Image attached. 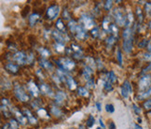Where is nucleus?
Here are the masks:
<instances>
[{
    "label": "nucleus",
    "instance_id": "1",
    "mask_svg": "<svg viewBox=\"0 0 151 129\" xmlns=\"http://www.w3.org/2000/svg\"><path fill=\"white\" fill-rule=\"evenodd\" d=\"M113 14L115 17V21L119 26L126 25L127 23V16L124 14V12L121 9H115L113 11Z\"/></svg>",
    "mask_w": 151,
    "mask_h": 129
},
{
    "label": "nucleus",
    "instance_id": "2",
    "mask_svg": "<svg viewBox=\"0 0 151 129\" xmlns=\"http://www.w3.org/2000/svg\"><path fill=\"white\" fill-rule=\"evenodd\" d=\"M151 87V75H145L139 80V89L142 92L148 90Z\"/></svg>",
    "mask_w": 151,
    "mask_h": 129
},
{
    "label": "nucleus",
    "instance_id": "3",
    "mask_svg": "<svg viewBox=\"0 0 151 129\" xmlns=\"http://www.w3.org/2000/svg\"><path fill=\"white\" fill-rule=\"evenodd\" d=\"M14 92H15V96L16 97L19 99V100L22 102H26L29 100V96L25 93V91L22 89V87L20 86L19 84H16L14 86Z\"/></svg>",
    "mask_w": 151,
    "mask_h": 129
},
{
    "label": "nucleus",
    "instance_id": "4",
    "mask_svg": "<svg viewBox=\"0 0 151 129\" xmlns=\"http://www.w3.org/2000/svg\"><path fill=\"white\" fill-rule=\"evenodd\" d=\"M58 64H59V66L62 67V69L67 70V71H70V70H72L76 66V64L74 63V61L68 59V58H62V59L58 62Z\"/></svg>",
    "mask_w": 151,
    "mask_h": 129
},
{
    "label": "nucleus",
    "instance_id": "5",
    "mask_svg": "<svg viewBox=\"0 0 151 129\" xmlns=\"http://www.w3.org/2000/svg\"><path fill=\"white\" fill-rule=\"evenodd\" d=\"M13 60L20 64H24L28 63V54L24 51H18L13 55Z\"/></svg>",
    "mask_w": 151,
    "mask_h": 129
},
{
    "label": "nucleus",
    "instance_id": "6",
    "mask_svg": "<svg viewBox=\"0 0 151 129\" xmlns=\"http://www.w3.org/2000/svg\"><path fill=\"white\" fill-rule=\"evenodd\" d=\"M59 12H60L59 6H57V5L50 6V7L47 9V17H48V19H50V20L55 19L56 17L59 15Z\"/></svg>",
    "mask_w": 151,
    "mask_h": 129
},
{
    "label": "nucleus",
    "instance_id": "7",
    "mask_svg": "<svg viewBox=\"0 0 151 129\" xmlns=\"http://www.w3.org/2000/svg\"><path fill=\"white\" fill-rule=\"evenodd\" d=\"M81 22H83L84 28H86V29H90V28H92L94 26L93 20H92V18H91V17L87 14L81 15Z\"/></svg>",
    "mask_w": 151,
    "mask_h": 129
},
{
    "label": "nucleus",
    "instance_id": "8",
    "mask_svg": "<svg viewBox=\"0 0 151 129\" xmlns=\"http://www.w3.org/2000/svg\"><path fill=\"white\" fill-rule=\"evenodd\" d=\"M9 102L8 99L6 98H3L2 99V104H1V110L4 114V116L6 118H8V117L10 116V113H11V109L9 108Z\"/></svg>",
    "mask_w": 151,
    "mask_h": 129
},
{
    "label": "nucleus",
    "instance_id": "9",
    "mask_svg": "<svg viewBox=\"0 0 151 129\" xmlns=\"http://www.w3.org/2000/svg\"><path fill=\"white\" fill-rule=\"evenodd\" d=\"M71 51H72V54L75 58H77V59H81V58H83V51L79 46L76 45V44H72Z\"/></svg>",
    "mask_w": 151,
    "mask_h": 129
},
{
    "label": "nucleus",
    "instance_id": "10",
    "mask_svg": "<svg viewBox=\"0 0 151 129\" xmlns=\"http://www.w3.org/2000/svg\"><path fill=\"white\" fill-rule=\"evenodd\" d=\"M74 35L76 36L78 39H85L87 38V34H86V30L85 28L82 25H78L77 29L74 33Z\"/></svg>",
    "mask_w": 151,
    "mask_h": 129
},
{
    "label": "nucleus",
    "instance_id": "11",
    "mask_svg": "<svg viewBox=\"0 0 151 129\" xmlns=\"http://www.w3.org/2000/svg\"><path fill=\"white\" fill-rule=\"evenodd\" d=\"M65 34H63V33L58 31V30H54L53 32H52V37L56 39L57 43H61V44H63L65 41Z\"/></svg>",
    "mask_w": 151,
    "mask_h": 129
},
{
    "label": "nucleus",
    "instance_id": "12",
    "mask_svg": "<svg viewBox=\"0 0 151 129\" xmlns=\"http://www.w3.org/2000/svg\"><path fill=\"white\" fill-rule=\"evenodd\" d=\"M123 50L128 52V54H130V52L132 51V38H130V39H124V41H123Z\"/></svg>",
    "mask_w": 151,
    "mask_h": 129
},
{
    "label": "nucleus",
    "instance_id": "13",
    "mask_svg": "<svg viewBox=\"0 0 151 129\" xmlns=\"http://www.w3.org/2000/svg\"><path fill=\"white\" fill-rule=\"evenodd\" d=\"M15 115H16L17 120H18V122H20L21 125H25V124H26V122L28 121L27 118L25 117V115H24V114H22V113L21 112V111H19V110H16V111H15Z\"/></svg>",
    "mask_w": 151,
    "mask_h": 129
},
{
    "label": "nucleus",
    "instance_id": "14",
    "mask_svg": "<svg viewBox=\"0 0 151 129\" xmlns=\"http://www.w3.org/2000/svg\"><path fill=\"white\" fill-rule=\"evenodd\" d=\"M28 89L35 96H37L38 93H39V89L38 87L37 86V84L34 83V81H31L30 83L28 84Z\"/></svg>",
    "mask_w": 151,
    "mask_h": 129
},
{
    "label": "nucleus",
    "instance_id": "15",
    "mask_svg": "<svg viewBox=\"0 0 151 129\" xmlns=\"http://www.w3.org/2000/svg\"><path fill=\"white\" fill-rule=\"evenodd\" d=\"M24 113L25 114V117L27 118L28 122H30V124H32V125L37 124V119L33 116V114L31 113V111H30V110L25 109H24Z\"/></svg>",
    "mask_w": 151,
    "mask_h": 129
},
{
    "label": "nucleus",
    "instance_id": "16",
    "mask_svg": "<svg viewBox=\"0 0 151 129\" xmlns=\"http://www.w3.org/2000/svg\"><path fill=\"white\" fill-rule=\"evenodd\" d=\"M5 67H6V69L8 70V71H9L10 73H12V74H16L17 72H18V70H19L18 66H16V64H14L12 63L7 64L5 66Z\"/></svg>",
    "mask_w": 151,
    "mask_h": 129
},
{
    "label": "nucleus",
    "instance_id": "17",
    "mask_svg": "<svg viewBox=\"0 0 151 129\" xmlns=\"http://www.w3.org/2000/svg\"><path fill=\"white\" fill-rule=\"evenodd\" d=\"M66 83L70 90H75L77 88V83H76V80L72 77H70V76H68L66 78Z\"/></svg>",
    "mask_w": 151,
    "mask_h": 129
},
{
    "label": "nucleus",
    "instance_id": "18",
    "mask_svg": "<svg viewBox=\"0 0 151 129\" xmlns=\"http://www.w3.org/2000/svg\"><path fill=\"white\" fill-rule=\"evenodd\" d=\"M150 96H151V87L149 88L148 90H147V91L142 92V93H139V95L137 96V98L139 99V100H144V99L148 98Z\"/></svg>",
    "mask_w": 151,
    "mask_h": 129
},
{
    "label": "nucleus",
    "instance_id": "19",
    "mask_svg": "<svg viewBox=\"0 0 151 129\" xmlns=\"http://www.w3.org/2000/svg\"><path fill=\"white\" fill-rule=\"evenodd\" d=\"M56 28L58 29V31H60L63 34H66V29L65 27V25L62 21V19H58L56 22Z\"/></svg>",
    "mask_w": 151,
    "mask_h": 129
},
{
    "label": "nucleus",
    "instance_id": "20",
    "mask_svg": "<svg viewBox=\"0 0 151 129\" xmlns=\"http://www.w3.org/2000/svg\"><path fill=\"white\" fill-rule=\"evenodd\" d=\"M91 74H92V69L91 67H90L89 66H87L84 70H83V76H84V78L87 80H91Z\"/></svg>",
    "mask_w": 151,
    "mask_h": 129
},
{
    "label": "nucleus",
    "instance_id": "21",
    "mask_svg": "<svg viewBox=\"0 0 151 129\" xmlns=\"http://www.w3.org/2000/svg\"><path fill=\"white\" fill-rule=\"evenodd\" d=\"M38 20H39V15L37 13H32L30 17H29V23H30L31 26H34Z\"/></svg>",
    "mask_w": 151,
    "mask_h": 129
},
{
    "label": "nucleus",
    "instance_id": "22",
    "mask_svg": "<svg viewBox=\"0 0 151 129\" xmlns=\"http://www.w3.org/2000/svg\"><path fill=\"white\" fill-rule=\"evenodd\" d=\"M65 98V93L63 92H57V93L55 95V99H56V102L58 104L62 103Z\"/></svg>",
    "mask_w": 151,
    "mask_h": 129
},
{
    "label": "nucleus",
    "instance_id": "23",
    "mask_svg": "<svg viewBox=\"0 0 151 129\" xmlns=\"http://www.w3.org/2000/svg\"><path fill=\"white\" fill-rule=\"evenodd\" d=\"M39 64H40V66H41V67H42L43 68H45V69H52V64H51V63H50V62L47 61V60H45V59H40Z\"/></svg>",
    "mask_w": 151,
    "mask_h": 129
},
{
    "label": "nucleus",
    "instance_id": "24",
    "mask_svg": "<svg viewBox=\"0 0 151 129\" xmlns=\"http://www.w3.org/2000/svg\"><path fill=\"white\" fill-rule=\"evenodd\" d=\"M40 91L45 95H51V90L49 85L47 84H41L40 85Z\"/></svg>",
    "mask_w": 151,
    "mask_h": 129
},
{
    "label": "nucleus",
    "instance_id": "25",
    "mask_svg": "<svg viewBox=\"0 0 151 129\" xmlns=\"http://www.w3.org/2000/svg\"><path fill=\"white\" fill-rule=\"evenodd\" d=\"M110 20L107 18V17H106V18H104L103 20V28L104 30L106 32H109V29H110Z\"/></svg>",
    "mask_w": 151,
    "mask_h": 129
},
{
    "label": "nucleus",
    "instance_id": "26",
    "mask_svg": "<svg viewBox=\"0 0 151 129\" xmlns=\"http://www.w3.org/2000/svg\"><path fill=\"white\" fill-rule=\"evenodd\" d=\"M78 22H76L75 20H70L69 21V22H68V27H69V29H70V31L74 34L75 33V31H76V29H77V27H78Z\"/></svg>",
    "mask_w": 151,
    "mask_h": 129
},
{
    "label": "nucleus",
    "instance_id": "27",
    "mask_svg": "<svg viewBox=\"0 0 151 129\" xmlns=\"http://www.w3.org/2000/svg\"><path fill=\"white\" fill-rule=\"evenodd\" d=\"M109 32L112 33L113 36L116 38H118V35H119V29L117 27V25H114V23H111V25H110V29H109Z\"/></svg>",
    "mask_w": 151,
    "mask_h": 129
},
{
    "label": "nucleus",
    "instance_id": "28",
    "mask_svg": "<svg viewBox=\"0 0 151 129\" xmlns=\"http://www.w3.org/2000/svg\"><path fill=\"white\" fill-rule=\"evenodd\" d=\"M122 37L124 39H130V38H132V29L131 28H126L125 30L123 31L122 33Z\"/></svg>",
    "mask_w": 151,
    "mask_h": 129
},
{
    "label": "nucleus",
    "instance_id": "29",
    "mask_svg": "<svg viewBox=\"0 0 151 129\" xmlns=\"http://www.w3.org/2000/svg\"><path fill=\"white\" fill-rule=\"evenodd\" d=\"M136 14H137V16H138L139 22L142 23L143 21H144V15H143V10L141 9V8H139V7L136 8Z\"/></svg>",
    "mask_w": 151,
    "mask_h": 129
},
{
    "label": "nucleus",
    "instance_id": "30",
    "mask_svg": "<svg viewBox=\"0 0 151 129\" xmlns=\"http://www.w3.org/2000/svg\"><path fill=\"white\" fill-rule=\"evenodd\" d=\"M50 111H51V113L53 114V115H55L56 117H60L62 115L61 109L59 108H57V107H52L51 109H50Z\"/></svg>",
    "mask_w": 151,
    "mask_h": 129
},
{
    "label": "nucleus",
    "instance_id": "31",
    "mask_svg": "<svg viewBox=\"0 0 151 129\" xmlns=\"http://www.w3.org/2000/svg\"><path fill=\"white\" fill-rule=\"evenodd\" d=\"M78 95L86 97V96H89V92H88V90L86 89V88H84V87H79L78 88Z\"/></svg>",
    "mask_w": 151,
    "mask_h": 129
},
{
    "label": "nucleus",
    "instance_id": "32",
    "mask_svg": "<svg viewBox=\"0 0 151 129\" xmlns=\"http://www.w3.org/2000/svg\"><path fill=\"white\" fill-rule=\"evenodd\" d=\"M129 90L127 89V87L123 84L122 87H121V96H122L124 98H127L128 96H129Z\"/></svg>",
    "mask_w": 151,
    "mask_h": 129
},
{
    "label": "nucleus",
    "instance_id": "33",
    "mask_svg": "<svg viewBox=\"0 0 151 129\" xmlns=\"http://www.w3.org/2000/svg\"><path fill=\"white\" fill-rule=\"evenodd\" d=\"M94 122H95L94 117L92 116V115H90L88 120H87V126H88V127H91L92 125H94Z\"/></svg>",
    "mask_w": 151,
    "mask_h": 129
},
{
    "label": "nucleus",
    "instance_id": "34",
    "mask_svg": "<svg viewBox=\"0 0 151 129\" xmlns=\"http://www.w3.org/2000/svg\"><path fill=\"white\" fill-rule=\"evenodd\" d=\"M9 125V129H18V127H19L18 122H17L16 120H14V119L11 120Z\"/></svg>",
    "mask_w": 151,
    "mask_h": 129
},
{
    "label": "nucleus",
    "instance_id": "35",
    "mask_svg": "<svg viewBox=\"0 0 151 129\" xmlns=\"http://www.w3.org/2000/svg\"><path fill=\"white\" fill-rule=\"evenodd\" d=\"M116 42V38L114 36H110L109 38H107L106 39V43L108 47H111L114 43Z\"/></svg>",
    "mask_w": 151,
    "mask_h": 129
},
{
    "label": "nucleus",
    "instance_id": "36",
    "mask_svg": "<svg viewBox=\"0 0 151 129\" xmlns=\"http://www.w3.org/2000/svg\"><path fill=\"white\" fill-rule=\"evenodd\" d=\"M108 80L111 81V83H115L117 80V77H116V75L113 71H110L108 73Z\"/></svg>",
    "mask_w": 151,
    "mask_h": 129
},
{
    "label": "nucleus",
    "instance_id": "37",
    "mask_svg": "<svg viewBox=\"0 0 151 129\" xmlns=\"http://www.w3.org/2000/svg\"><path fill=\"white\" fill-rule=\"evenodd\" d=\"M91 36L93 37V38H97L98 36H99V28L95 26L94 28L91 29Z\"/></svg>",
    "mask_w": 151,
    "mask_h": 129
},
{
    "label": "nucleus",
    "instance_id": "38",
    "mask_svg": "<svg viewBox=\"0 0 151 129\" xmlns=\"http://www.w3.org/2000/svg\"><path fill=\"white\" fill-rule=\"evenodd\" d=\"M104 89H106V91H112L113 90V87H112V83L111 81H106L104 83Z\"/></svg>",
    "mask_w": 151,
    "mask_h": 129
},
{
    "label": "nucleus",
    "instance_id": "39",
    "mask_svg": "<svg viewBox=\"0 0 151 129\" xmlns=\"http://www.w3.org/2000/svg\"><path fill=\"white\" fill-rule=\"evenodd\" d=\"M145 10L148 15H151V2H147L145 5Z\"/></svg>",
    "mask_w": 151,
    "mask_h": 129
},
{
    "label": "nucleus",
    "instance_id": "40",
    "mask_svg": "<svg viewBox=\"0 0 151 129\" xmlns=\"http://www.w3.org/2000/svg\"><path fill=\"white\" fill-rule=\"evenodd\" d=\"M63 17L65 20H70V18H71L70 13H69V11L66 9H63Z\"/></svg>",
    "mask_w": 151,
    "mask_h": 129
},
{
    "label": "nucleus",
    "instance_id": "41",
    "mask_svg": "<svg viewBox=\"0 0 151 129\" xmlns=\"http://www.w3.org/2000/svg\"><path fill=\"white\" fill-rule=\"evenodd\" d=\"M112 5H113V1H112V0H108V1H106V3H104V9H106V10L111 9Z\"/></svg>",
    "mask_w": 151,
    "mask_h": 129
},
{
    "label": "nucleus",
    "instance_id": "42",
    "mask_svg": "<svg viewBox=\"0 0 151 129\" xmlns=\"http://www.w3.org/2000/svg\"><path fill=\"white\" fill-rule=\"evenodd\" d=\"M39 51H40V54H41V55L44 56V57H48V56H50V51H49L47 49H45V48L40 49Z\"/></svg>",
    "mask_w": 151,
    "mask_h": 129
},
{
    "label": "nucleus",
    "instance_id": "43",
    "mask_svg": "<svg viewBox=\"0 0 151 129\" xmlns=\"http://www.w3.org/2000/svg\"><path fill=\"white\" fill-rule=\"evenodd\" d=\"M106 110L107 111V112L109 113H113L114 111H115V108L112 104H107L106 106Z\"/></svg>",
    "mask_w": 151,
    "mask_h": 129
},
{
    "label": "nucleus",
    "instance_id": "44",
    "mask_svg": "<svg viewBox=\"0 0 151 129\" xmlns=\"http://www.w3.org/2000/svg\"><path fill=\"white\" fill-rule=\"evenodd\" d=\"M55 49L58 51H65V46H63V44H61V43H57L54 45Z\"/></svg>",
    "mask_w": 151,
    "mask_h": 129
},
{
    "label": "nucleus",
    "instance_id": "45",
    "mask_svg": "<svg viewBox=\"0 0 151 129\" xmlns=\"http://www.w3.org/2000/svg\"><path fill=\"white\" fill-rule=\"evenodd\" d=\"M118 61H119V66H120V67L122 66V54H121L120 50L118 51Z\"/></svg>",
    "mask_w": 151,
    "mask_h": 129
},
{
    "label": "nucleus",
    "instance_id": "46",
    "mask_svg": "<svg viewBox=\"0 0 151 129\" xmlns=\"http://www.w3.org/2000/svg\"><path fill=\"white\" fill-rule=\"evenodd\" d=\"M144 107L146 109H151V99L147 100L146 102L144 103Z\"/></svg>",
    "mask_w": 151,
    "mask_h": 129
},
{
    "label": "nucleus",
    "instance_id": "47",
    "mask_svg": "<svg viewBox=\"0 0 151 129\" xmlns=\"http://www.w3.org/2000/svg\"><path fill=\"white\" fill-rule=\"evenodd\" d=\"M87 87L88 88H91V89H92V88H94V80H90L87 81Z\"/></svg>",
    "mask_w": 151,
    "mask_h": 129
},
{
    "label": "nucleus",
    "instance_id": "48",
    "mask_svg": "<svg viewBox=\"0 0 151 129\" xmlns=\"http://www.w3.org/2000/svg\"><path fill=\"white\" fill-rule=\"evenodd\" d=\"M132 109H133V110L135 111V113H136V114H140V112H141V109H139V108L136 106L135 104H133V105H132Z\"/></svg>",
    "mask_w": 151,
    "mask_h": 129
},
{
    "label": "nucleus",
    "instance_id": "49",
    "mask_svg": "<svg viewBox=\"0 0 151 129\" xmlns=\"http://www.w3.org/2000/svg\"><path fill=\"white\" fill-rule=\"evenodd\" d=\"M123 84L127 87V89L129 90V92H130V93H132V87H131V84H130L129 81H128V80H125Z\"/></svg>",
    "mask_w": 151,
    "mask_h": 129
},
{
    "label": "nucleus",
    "instance_id": "50",
    "mask_svg": "<svg viewBox=\"0 0 151 129\" xmlns=\"http://www.w3.org/2000/svg\"><path fill=\"white\" fill-rule=\"evenodd\" d=\"M147 39H144L141 43H139V45H138V46L140 47V48H145V47L147 46Z\"/></svg>",
    "mask_w": 151,
    "mask_h": 129
},
{
    "label": "nucleus",
    "instance_id": "51",
    "mask_svg": "<svg viewBox=\"0 0 151 129\" xmlns=\"http://www.w3.org/2000/svg\"><path fill=\"white\" fill-rule=\"evenodd\" d=\"M149 70H151V63H149V66H147L146 68H145V69L143 70V73L147 72V71H149Z\"/></svg>",
    "mask_w": 151,
    "mask_h": 129
},
{
    "label": "nucleus",
    "instance_id": "52",
    "mask_svg": "<svg viewBox=\"0 0 151 129\" xmlns=\"http://www.w3.org/2000/svg\"><path fill=\"white\" fill-rule=\"evenodd\" d=\"M145 59H146V60H151V52L145 54Z\"/></svg>",
    "mask_w": 151,
    "mask_h": 129
},
{
    "label": "nucleus",
    "instance_id": "53",
    "mask_svg": "<svg viewBox=\"0 0 151 129\" xmlns=\"http://www.w3.org/2000/svg\"><path fill=\"white\" fill-rule=\"evenodd\" d=\"M96 107H97V109L98 110H101L102 108H101V103L100 102H96Z\"/></svg>",
    "mask_w": 151,
    "mask_h": 129
},
{
    "label": "nucleus",
    "instance_id": "54",
    "mask_svg": "<svg viewBox=\"0 0 151 129\" xmlns=\"http://www.w3.org/2000/svg\"><path fill=\"white\" fill-rule=\"evenodd\" d=\"M109 128L110 129H115L116 128V125L114 122H110V125H109Z\"/></svg>",
    "mask_w": 151,
    "mask_h": 129
},
{
    "label": "nucleus",
    "instance_id": "55",
    "mask_svg": "<svg viewBox=\"0 0 151 129\" xmlns=\"http://www.w3.org/2000/svg\"><path fill=\"white\" fill-rule=\"evenodd\" d=\"M99 122H100V125L103 127V129L104 128V127H106V126H104V122H103V121H102V119H99Z\"/></svg>",
    "mask_w": 151,
    "mask_h": 129
},
{
    "label": "nucleus",
    "instance_id": "56",
    "mask_svg": "<svg viewBox=\"0 0 151 129\" xmlns=\"http://www.w3.org/2000/svg\"><path fill=\"white\" fill-rule=\"evenodd\" d=\"M134 128H135V129H143L140 125H134Z\"/></svg>",
    "mask_w": 151,
    "mask_h": 129
},
{
    "label": "nucleus",
    "instance_id": "57",
    "mask_svg": "<svg viewBox=\"0 0 151 129\" xmlns=\"http://www.w3.org/2000/svg\"><path fill=\"white\" fill-rule=\"evenodd\" d=\"M147 50H148V51H149V52H151V43L147 46Z\"/></svg>",
    "mask_w": 151,
    "mask_h": 129
},
{
    "label": "nucleus",
    "instance_id": "58",
    "mask_svg": "<svg viewBox=\"0 0 151 129\" xmlns=\"http://www.w3.org/2000/svg\"><path fill=\"white\" fill-rule=\"evenodd\" d=\"M148 28H150L151 29V21L149 22V23H148Z\"/></svg>",
    "mask_w": 151,
    "mask_h": 129
},
{
    "label": "nucleus",
    "instance_id": "59",
    "mask_svg": "<svg viewBox=\"0 0 151 129\" xmlns=\"http://www.w3.org/2000/svg\"><path fill=\"white\" fill-rule=\"evenodd\" d=\"M97 129H102V128H97Z\"/></svg>",
    "mask_w": 151,
    "mask_h": 129
},
{
    "label": "nucleus",
    "instance_id": "60",
    "mask_svg": "<svg viewBox=\"0 0 151 129\" xmlns=\"http://www.w3.org/2000/svg\"><path fill=\"white\" fill-rule=\"evenodd\" d=\"M71 129H74V128H71Z\"/></svg>",
    "mask_w": 151,
    "mask_h": 129
}]
</instances>
